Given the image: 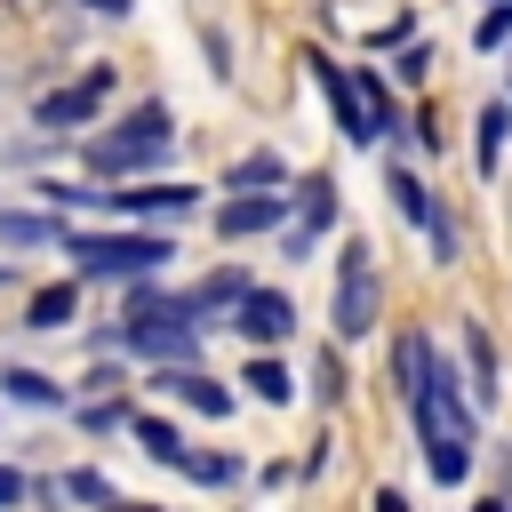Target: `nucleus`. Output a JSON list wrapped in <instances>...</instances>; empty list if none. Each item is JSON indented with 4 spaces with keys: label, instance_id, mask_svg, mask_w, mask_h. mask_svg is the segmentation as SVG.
Wrapping results in <instances>:
<instances>
[{
    "label": "nucleus",
    "instance_id": "16",
    "mask_svg": "<svg viewBox=\"0 0 512 512\" xmlns=\"http://www.w3.org/2000/svg\"><path fill=\"white\" fill-rule=\"evenodd\" d=\"M64 496H80V504H104V496H112V480H104V472H64Z\"/></svg>",
    "mask_w": 512,
    "mask_h": 512
},
{
    "label": "nucleus",
    "instance_id": "5",
    "mask_svg": "<svg viewBox=\"0 0 512 512\" xmlns=\"http://www.w3.org/2000/svg\"><path fill=\"white\" fill-rule=\"evenodd\" d=\"M288 328H296V304H288L280 288H248V296H240V336H248V344H280Z\"/></svg>",
    "mask_w": 512,
    "mask_h": 512
},
{
    "label": "nucleus",
    "instance_id": "1",
    "mask_svg": "<svg viewBox=\"0 0 512 512\" xmlns=\"http://www.w3.org/2000/svg\"><path fill=\"white\" fill-rule=\"evenodd\" d=\"M64 256L88 272V280H144L160 272L176 248L160 232H64Z\"/></svg>",
    "mask_w": 512,
    "mask_h": 512
},
{
    "label": "nucleus",
    "instance_id": "20",
    "mask_svg": "<svg viewBox=\"0 0 512 512\" xmlns=\"http://www.w3.org/2000/svg\"><path fill=\"white\" fill-rule=\"evenodd\" d=\"M80 8H96V16H128V0H80Z\"/></svg>",
    "mask_w": 512,
    "mask_h": 512
},
{
    "label": "nucleus",
    "instance_id": "19",
    "mask_svg": "<svg viewBox=\"0 0 512 512\" xmlns=\"http://www.w3.org/2000/svg\"><path fill=\"white\" fill-rule=\"evenodd\" d=\"M16 496H40V488H32L24 472H8V464H0V504H16Z\"/></svg>",
    "mask_w": 512,
    "mask_h": 512
},
{
    "label": "nucleus",
    "instance_id": "11",
    "mask_svg": "<svg viewBox=\"0 0 512 512\" xmlns=\"http://www.w3.org/2000/svg\"><path fill=\"white\" fill-rule=\"evenodd\" d=\"M136 440H144L160 464H176V456H184V440H176V424H168V416H136Z\"/></svg>",
    "mask_w": 512,
    "mask_h": 512
},
{
    "label": "nucleus",
    "instance_id": "17",
    "mask_svg": "<svg viewBox=\"0 0 512 512\" xmlns=\"http://www.w3.org/2000/svg\"><path fill=\"white\" fill-rule=\"evenodd\" d=\"M80 424H88V432H112V424H128V408H120V400H96V408H80Z\"/></svg>",
    "mask_w": 512,
    "mask_h": 512
},
{
    "label": "nucleus",
    "instance_id": "2",
    "mask_svg": "<svg viewBox=\"0 0 512 512\" xmlns=\"http://www.w3.org/2000/svg\"><path fill=\"white\" fill-rule=\"evenodd\" d=\"M168 104H136L128 120H120V136H96L88 144V160L104 168V176H136V168H152L160 152H168Z\"/></svg>",
    "mask_w": 512,
    "mask_h": 512
},
{
    "label": "nucleus",
    "instance_id": "4",
    "mask_svg": "<svg viewBox=\"0 0 512 512\" xmlns=\"http://www.w3.org/2000/svg\"><path fill=\"white\" fill-rule=\"evenodd\" d=\"M368 328H376V272H368V248H352L336 288V336H368Z\"/></svg>",
    "mask_w": 512,
    "mask_h": 512
},
{
    "label": "nucleus",
    "instance_id": "14",
    "mask_svg": "<svg viewBox=\"0 0 512 512\" xmlns=\"http://www.w3.org/2000/svg\"><path fill=\"white\" fill-rule=\"evenodd\" d=\"M504 120H512L504 104H488V112H480V168L496 160V144H504Z\"/></svg>",
    "mask_w": 512,
    "mask_h": 512
},
{
    "label": "nucleus",
    "instance_id": "9",
    "mask_svg": "<svg viewBox=\"0 0 512 512\" xmlns=\"http://www.w3.org/2000/svg\"><path fill=\"white\" fill-rule=\"evenodd\" d=\"M0 240L8 248H40V240H64L56 216H32V208H0Z\"/></svg>",
    "mask_w": 512,
    "mask_h": 512
},
{
    "label": "nucleus",
    "instance_id": "12",
    "mask_svg": "<svg viewBox=\"0 0 512 512\" xmlns=\"http://www.w3.org/2000/svg\"><path fill=\"white\" fill-rule=\"evenodd\" d=\"M248 184H280V160H272V152H248V160L232 168V192H248Z\"/></svg>",
    "mask_w": 512,
    "mask_h": 512
},
{
    "label": "nucleus",
    "instance_id": "6",
    "mask_svg": "<svg viewBox=\"0 0 512 512\" xmlns=\"http://www.w3.org/2000/svg\"><path fill=\"white\" fill-rule=\"evenodd\" d=\"M104 208H120V216H184V208H200V192L192 184H144V192H112Z\"/></svg>",
    "mask_w": 512,
    "mask_h": 512
},
{
    "label": "nucleus",
    "instance_id": "3",
    "mask_svg": "<svg viewBox=\"0 0 512 512\" xmlns=\"http://www.w3.org/2000/svg\"><path fill=\"white\" fill-rule=\"evenodd\" d=\"M104 96H112V72L96 64L88 80H72V88H56V96H40V112H32V120L64 136V128H80V120H96V104H104Z\"/></svg>",
    "mask_w": 512,
    "mask_h": 512
},
{
    "label": "nucleus",
    "instance_id": "13",
    "mask_svg": "<svg viewBox=\"0 0 512 512\" xmlns=\"http://www.w3.org/2000/svg\"><path fill=\"white\" fill-rule=\"evenodd\" d=\"M248 384H256V400H288V368H280V360H256Z\"/></svg>",
    "mask_w": 512,
    "mask_h": 512
},
{
    "label": "nucleus",
    "instance_id": "8",
    "mask_svg": "<svg viewBox=\"0 0 512 512\" xmlns=\"http://www.w3.org/2000/svg\"><path fill=\"white\" fill-rule=\"evenodd\" d=\"M0 392L24 400V408H64V384H48L40 368H0Z\"/></svg>",
    "mask_w": 512,
    "mask_h": 512
},
{
    "label": "nucleus",
    "instance_id": "18",
    "mask_svg": "<svg viewBox=\"0 0 512 512\" xmlns=\"http://www.w3.org/2000/svg\"><path fill=\"white\" fill-rule=\"evenodd\" d=\"M504 32H512V8H504V0H496V16H480V48H496V40H504Z\"/></svg>",
    "mask_w": 512,
    "mask_h": 512
},
{
    "label": "nucleus",
    "instance_id": "7",
    "mask_svg": "<svg viewBox=\"0 0 512 512\" xmlns=\"http://www.w3.org/2000/svg\"><path fill=\"white\" fill-rule=\"evenodd\" d=\"M280 216H288V200H280V192H248V200H224V216H216V224L240 240V232H264V224H280Z\"/></svg>",
    "mask_w": 512,
    "mask_h": 512
},
{
    "label": "nucleus",
    "instance_id": "10",
    "mask_svg": "<svg viewBox=\"0 0 512 512\" xmlns=\"http://www.w3.org/2000/svg\"><path fill=\"white\" fill-rule=\"evenodd\" d=\"M72 312H80V296H72V288H40V296H32V320H24V328L56 336V328H72Z\"/></svg>",
    "mask_w": 512,
    "mask_h": 512
},
{
    "label": "nucleus",
    "instance_id": "15",
    "mask_svg": "<svg viewBox=\"0 0 512 512\" xmlns=\"http://www.w3.org/2000/svg\"><path fill=\"white\" fill-rule=\"evenodd\" d=\"M328 216H336V192L328 184H304V232H320Z\"/></svg>",
    "mask_w": 512,
    "mask_h": 512
}]
</instances>
